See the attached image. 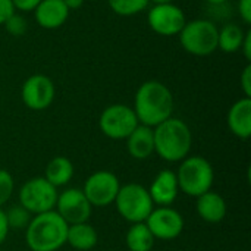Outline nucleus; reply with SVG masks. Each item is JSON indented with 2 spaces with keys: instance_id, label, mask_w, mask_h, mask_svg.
<instances>
[{
  "instance_id": "nucleus-32",
  "label": "nucleus",
  "mask_w": 251,
  "mask_h": 251,
  "mask_svg": "<svg viewBox=\"0 0 251 251\" xmlns=\"http://www.w3.org/2000/svg\"><path fill=\"white\" fill-rule=\"evenodd\" d=\"M9 225H7V219H6V213L1 210L0 207V246L6 241L7 234H9Z\"/></svg>"
},
{
  "instance_id": "nucleus-27",
  "label": "nucleus",
  "mask_w": 251,
  "mask_h": 251,
  "mask_svg": "<svg viewBox=\"0 0 251 251\" xmlns=\"http://www.w3.org/2000/svg\"><path fill=\"white\" fill-rule=\"evenodd\" d=\"M240 84H241V90L244 93V97H250L251 99V63H247L241 72L240 76Z\"/></svg>"
},
{
  "instance_id": "nucleus-12",
  "label": "nucleus",
  "mask_w": 251,
  "mask_h": 251,
  "mask_svg": "<svg viewBox=\"0 0 251 251\" xmlns=\"http://www.w3.org/2000/svg\"><path fill=\"white\" fill-rule=\"evenodd\" d=\"M54 209L68 225H75L88 222L93 206L87 200L82 190L68 188L63 193H59Z\"/></svg>"
},
{
  "instance_id": "nucleus-14",
  "label": "nucleus",
  "mask_w": 251,
  "mask_h": 251,
  "mask_svg": "<svg viewBox=\"0 0 251 251\" xmlns=\"http://www.w3.org/2000/svg\"><path fill=\"white\" fill-rule=\"evenodd\" d=\"M69 16V9L63 0H41L34 9L35 22L44 29L60 28Z\"/></svg>"
},
{
  "instance_id": "nucleus-19",
  "label": "nucleus",
  "mask_w": 251,
  "mask_h": 251,
  "mask_svg": "<svg viewBox=\"0 0 251 251\" xmlns=\"http://www.w3.org/2000/svg\"><path fill=\"white\" fill-rule=\"evenodd\" d=\"M97 243H99V234L94 229V226L90 225L88 222L68 226L66 244H69L72 249L78 251L93 250L97 246Z\"/></svg>"
},
{
  "instance_id": "nucleus-6",
  "label": "nucleus",
  "mask_w": 251,
  "mask_h": 251,
  "mask_svg": "<svg viewBox=\"0 0 251 251\" xmlns=\"http://www.w3.org/2000/svg\"><path fill=\"white\" fill-rule=\"evenodd\" d=\"M115 206L118 213L129 224L146 222L154 209L149 190L141 184L121 185L115 199Z\"/></svg>"
},
{
  "instance_id": "nucleus-7",
  "label": "nucleus",
  "mask_w": 251,
  "mask_h": 251,
  "mask_svg": "<svg viewBox=\"0 0 251 251\" xmlns=\"http://www.w3.org/2000/svg\"><path fill=\"white\" fill-rule=\"evenodd\" d=\"M57 188L44 176L28 179L19 190V204L31 215H40L54 210L57 201Z\"/></svg>"
},
{
  "instance_id": "nucleus-13",
  "label": "nucleus",
  "mask_w": 251,
  "mask_h": 251,
  "mask_svg": "<svg viewBox=\"0 0 251 251\" xmlns=\"http://www.w3.org/2000/svg\"><path fill=\"white\" fill-rule=\"evenodd\" d=\"M146 225L156 240L171 241L181 235L184 229V218L171 206H159L157 209L151 210Z\"/></svg>"
},
{
  "instance_id": "nucleus-4",
  "label": "nucleus",
  "mask_w": 251,
  "mask_h": 251,
  "mask_svg": "<svg viewBox=\"0 0 251 251\" xmlns=\"http://www.w3.org/2000/svg\"><path fill=\"white\" fill-rule=\"evenodd\" d=\"M179 191L190 197H199L210 191L215 181V171L209 160L201 156H187L181 160L176 172Z\"/></svg>"
},
{
  "instance_id": "nucleus-35",
  "label": "nucleus",
  "mask_w": 251,
  "mask_h": 251,
  "mask_svg": "<svg viewBox=\"0 0 251 251\" xmlns=\"http://www.w3.org/2000/svg\"><path fill=\"white\" fill-rule=\"evenodd\" d=\"M207 3H210V4H215V6H219V4H224V3H226L228 0H206Z\"/></svg>"
},
{
  "instance_id": "nucleus-28",
  "label": "nucleus",
  "mask_w": 251,
  "mask_h": 251,
  "mask_svg": "<svg viewBox=\"0 0 251 251\" xmlns=\"http://www.w3.org/2000/svg\"><path fill=\"white\" fill-rule=\"evenodd\" d=\"M41 0H12L15 10L19 12H34V9L40 4Z\"/></svg>"
},
{
  "instance_id": "nucleus-24",
  "label": "nucleus",
  "mask_w": 251,
  "mask_h": 251,
  "mask_svg": "<svg viewBox=\"0 0 251 251\" xmlns=\"http://www.w3.org/2000/svg\"><path fill=\"white\" fill-rule=\"evenodd\" d=\"M6 219L9 229H25L31 221V213L19 204L6 212Z\"/></svg>"
},
{
  "instance_id": "nucleus-17",
  "label": "nucleus",
  "mask_w": 251,
  "mask_h": 251,
  "mask_svg": "<svg viewBox=\"0 0 251 251\" xmlns=\"http://www.w3.org/2000/svg\"><path fill=\"white\" fill-rule=\"evenodd\" d=\"M196 209H197L199 216L209 224L222 222L226 216V212H228V206H226L225 199L212 190L197 197Z\"/></svg>"
},
{
  "instance_id": "nucleus-23",
  "label": "nucleus",
  "mask_w": 251,
  "mask_h": 251,
  "mask_svg": "<svg viewBox=\"0 0 251 251\" xmlns=\"http://www.w3.org/2000/svg\"><path fill=\"white\" fill-rule=\"evenodd\" d=\"M113 13L119 16H134L141 13L147 6L149 0H107Z\"/></svg>"
},
{
  "instance_id": "nucleus-1",
  "label": "nucleus",
  "mask_w": 251,
  "mask_h": 251,
  "mask_svg": "<svg viewBox=\"0 0 251 251\" xmlns=\"http://www.w3.org/2000/svg\"><path fill=\"white\" fill-rule=\"evenodd\" d=\"M132 109L141 125L154 128L174 113L172 91L163 82L149 79L138 87Z\"/></svg>"
},
{
  "instance_id": "nucleus-21",
  "label": "nucleus",
  "mask_w": 251,
  "mask_h": 251,
  "mask_svg": "<svg viewBox=\"0 0 251 251\" xmlns=\"http://www.w3.org/2000/svg\"><path fill=\"white\" fill-rule=\"evenodd\" d=\"M126 247L129 251H151L154 247V235L146 222L132 224L126 232Z\"/></svg>"
},
{
  "instance_id": "nucleus-10",
  "label": "nucleus",
  "mask_w": 251,
  "mask_h": 251,
  "mask_svg": "<svg viewBox=\"0 0 251 251\" xmlns=\"http://www.w3.org/2000/svg\"><path fill=\"white\" fill-rule=\"evenodd\" d=\"M149 26L162 37H174L181 32L187 18L184 10L175 3L153 4L147 13Z\"/></svg>"
},
{
  "instance_id": "nucleus-15",
  "label": "nucleus",
  "mask_w": 251,
  "mask_h": 251,
  "mask_svg": "<svg viewBox=\"0 0 251 251\" xmlns=\"http://www.w3.org/2000/svg\"><path fill=\"white\" fill-rule=\"evenodd\" d=\"M149 193L154 204L171 206L176 200L178 193H179L176 174L169 169L160 171L153 179L149 188Z\"/></svg>"
},
{
  "instance_id": "nucleus-29",
  "label": "nucleus",
  "mask_w": 251,
  "mask_h": 251,
  "mask_svg": "<svg viewBox=\"0 0 251 251\" xmlns=\"http://www.w3.org/2000/svg\"><path fill=\"white\" fill-rule=\"evenodd\" d=\"M15 12L12 0H0V25H3Z\"/></svg>"
},
{
  "instance_id": "nucleus-34",
  "label": "nucleus",
  "mask_w": 251,
  "mask_h": 251,
  "mask_svg": "<svg viewBox=\"0 0 251 251\" xmlns=\"http://www.w3.org/2000/svg\"><path fill=\"white\" fill-rule=\"evenodd\" d=\"M153 4H165V3H174L175 0H149Z\"/></svg>"
},
{
  "instance_id": "nucleus-31",
  "label": "nucleus",
  "mask_w": 251,
  "mask_h": 251,
  "mask_svg": "<svg viewBox=\"0 0 251 251\" xmlns=\"http://www.w3.org/2000/svg\"><path fill=\"white\" fill-rule=\"evenodd\" d=\"M240 50L243 51V54H244V57H246L247 63H250L251 62V31L250 29H247V31H246V35H244V40H243V43H241V49H240Z\"/></svg>"
},
{
  "instance_id": "nucleus-5",
  "label": "nucleus",
  "mask_w": 251,
  "mask_h": 251,
  "mask_svg": "<svg viewBox=\"0 0 251 251\" xmlns=\"http://www.w3.org/2000/svg\"><path fill=\"white\" fill-rule=\"evenodd\" d=\"M219 28L209 19L187 21L181 29L179 43L182 49L193 56H209L218 49Z\"/></svg>"
},
{
  "instance_id": "nucleus-3",
  "label": "nucleus",
  "mask_w": 251,
  "mask_h": 251,
  "mask_svg": "<svg viewBox=\"0 0 251 251\" xmlns=\"http://www.w3.org/2000/svg\"><path fill=\"white\" fill-rule=\"evenodd\" d=\"M154 151L166 162L184 160L193 146V134L190 126L178 118H169L153 128Z\"/></svg>"
},
{
  "instance_id": "nucleus-25",
  "label": "nucleus",
  "mask_w": 251,
  "mask_h": 251,
  "mask_svg": "<svg viewBox=\"0 0 251 251\" xmlns=\"http://www.w3.org/2000/svg\"><path fill=\"white\" fill-rule=\"evenodd\" d=\"M3 25H4L6 31H7L10 35H13V37H21V35H24V34L26 32V29H28V21L25 19L24 15H21V13H18V12H15Z\"/></svg>"
},
{
  "instance_id": "nucleus-33",
  "label": "nucleus",
  "mask_w": 251,
  "mask_h": 251,
  "mask_svg": "<svg viewBox=\"0 0 251 251\" xmlns=\"http://www.w3.org/2000/svg\"><path fill=\"white\" fill-rule=\"evenodd\" d=\"M63 3L66 4V7H68L69 12H71V10L79 9V7L84 4V0H63Z\"/></svg>"
},
{
  "instance_id": "nucleus-8",
  "label": "nucleus",
  "mask_w": 251,
  "mask_h": 251,
  "mask_svg": "<svg viewBox=\"0 0 251 251\" xmlns=\"http://www.w3.org/2000/svg\"><path fill=\"white\" fill-rule=\"evenodd\" d=\"M138 125L134 109L121 103L107 106L99 118L101 132L110 140H126Z\"/></svg>"
},
{
  "instance_id": "nucleus-22",
  "label": "nucleus",
  "mask_w": 251,
  "mask_h": 251,
  "mask_svg": "<svg viewBox=\"0 0 251 251\" xmlns=\"http://www.w3.org/2000/svg\"><path fill=\"white\" fill-rule=\"evenodd\" d=\"M246 31L237 24H226L218 32V49L224 53H235L241 49Z\"/></svg>"
},
{
  "instance_id": "nucleus-18",
  "label": "nucleus",
  "mask_w": 251,
  "mask_h": 251,
  "mask_svg": "<svg viewBox=\"0 0 251 251\" xmlns=\"http://www.w3.org/2000/svg\"><path fill=\"white\" fill-rule=\"evenodd\" d=\"M126 149L131 157L146 160L154 153V134L153 128L138 125L126 138Z\"/></svg>"
},
{
  "instance_id": "nucleus-26",
  "label": "nucleus",
  "mask_w": 251,
  "mask_h": 251,
  "mask_svg": "<svg viewBox=\"0 0 251 251\" xmlns=\"http://www.w3.org/2000/svg\"><path fill=\"white\" fill-rule=\"evenodd\" d=\"M15 191V181L10 172L0 169V207L9 201Z\"/></svg>"
},
{
  "instance_id": "nucleus-20",
  "label": "nucleus",
  "mask_w": 251,
  "mask_h": 251,
  "mask_svg": "<svg viewBox=\"0 0 251 251\" xmlns=\"http://www.w3.org/2000/svg\"><path fill=\"white\" fill-rule=\"evenodd\" d=\"M75 169H74V163L63 156H56L53 157L47 166H46V172H44V178L54 185L56 188L63 187L66 184L71 182V179L74 178Z\"/></svg>"
},
{
  "instance_id": "nucleus-16",
  "label": "nucleus",
  "mask_w": 251,
  "mask_h": 251,
  "mask_svg": "<svg viewBox=\"0 0 251 251\" xmlns=\"http://www.w3.org/2000/svg\"><path fill=\"white\" fill-rule=\"evenodd\" d=\"M228 126L240 140L251 137V99L243 97L237 100L228 112Z\"/></svg>"
},
{
  "instance_id": "nucleus-2",
  "label": "nucleus",
  "mask_w": 251,
  "mask_h": 251,
  "mask_svg": "<svg viewBox=\"0 0 251 251\" xmlns=\"http://www.w3.org/2000/svg\"><path fill=\"white\" fill-rule=\"evenodd\" d=\"M68 224L56 210L34 215L25 228V241L31 251H57L66 244Z\"/></svg>"
},
{
  "instance_id": "nucleus-11",
  "label": "nucleus",
  "mask_w": 251,
  "mask_h": 251,
  "mask_svg": "<svg viewBox=\"0 0 251 251\" xmlns=\"http://www.w3.org/2000/svg\"><path fill=\"white\" fill-rule=\"evenodd\" d=\"M56 96V87L50 76L34 74L28 76L21 88V99L31 110H46L51 106Z\"/></svg>"
},
{
  "instance_id": "nucleus-9",
  "label": "nucleus",
  "mask_w": 251,
  "mask_h": 251,
  "mask_svg": "<svg viewBox=\"0 0 251 251\" xmlns=\"http://www.w3.org/2000/svg\"><path fill=\"white\" fill-rule=\"evenodd\" d=\"M121 182L109 171H99L90 175L84 184V194L93 207H107L115 203Z\"/></svg>"
},
{
  "instance_id": "nucleus-30",
  "label": "nucleus",
  "mask_w": 251,
  "mask_h": 251,
  "mask_svg": "<svg viewBox=\"0 0 251 251\" xmlns=\"http://www.w3.org/2000/svg\"><path fill=\"white\" fill-rule=\"evenodd\" d=\"M238 13L246 25L251 24V0H240L238 1Z\"/></svg>"
}]
</instances>
